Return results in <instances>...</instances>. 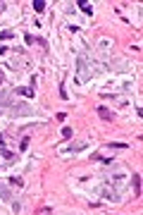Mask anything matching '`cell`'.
Masks as SVG:
<instances>
[{
  "instance_id": "6da1fadb",
  "label": "cell",
  "mask_w": 143,
  "mask_h": 215,
  "mask_svg": "<svg viewBox=\"0 0 143 215\" xmlns=\"http://www.w3.org/2000/svg\"><path fill=\"white\" fill-rule=\"evenodd\" d=\"M95 112H98V115H100V117H102V120H107V122H110V120H115V115H112V112H110V110H107V108H102V105H100V108H98V110H95Z\"/></svg>"
},
{
  "instance_id": "7a4b0ae2",
  "label": "cell",
  "mask_w": 143,
  "mask_h": 215,
  "mask_svg": "<svg viewBox=\"0 0 143 215\" xmlns=\"http://www.w3.org/2000/svg\"><path fill=\"white\" fill-rule=\"evenodd\" d=\"M79 7H81L86 14H93V7H91V2H86V0H79Z\"/></svg>"
},
{
  "instance_id": "3957f363",
  "label": "cell",
  "mask_w": 143,
  "mask_h": 215,
  "mask_svg": "<svg viewBox=\"0 0 143 215\" xmlns=\"http://www.w3.org/2000/svg\"><path fill=\"white\" fill-rule=\"evenodd\" d=\"M134 189H136V196H141V175H134Z\"/></svg>"
},
{
  "instance_id": "277c9868",
  "label": "cell",
  "mask_w": 143,
  "mask_h": 215,
  "mask_svg": "<svg viewBox=\"0 0 143 215\" xmlns=\"http://www.w3.org/2000/svg\"><path fill=\"white\" fill-rule=\"evenodd\" d=\"M34 10L36 12H43L45 10V0H34Z\"/></svg>"
},
{
  "instance_id": "5b68a950",
  "label": "cell",
  "mask_w": 143,
  "mask_h": 215,
  "mask_svg": "<svg viewBox=\"0 0 143 215\" xmlns=\"http://www.w3.org/2000/svg\"><path fill=\"white\" fill-rule=\"evenodd\" d=\"M17 93H24V96H29V98H31V96H34V91H31V88H17Z\"/></svg>"
},
{
  "instance_id": "8992f818",
  "label": "cell",
  "mask_w": 143,
  "mask_h": 215,
  "mask_svg": "<svg viewBox=\"0 0 143 215\" xmlns=\"http://www.w3.org/2000/svg\"><path fill=\"white\" fill-rule=\"evenodd\" d=\"M62 136H64V139H72V129L64 127V129H62Z\"/></svg>"
},
{
  "instance_id": "52a82bcc",
  "label": "cell",
  "mask_w": 143,
  "mask_h": 215,
  "mask_svg": "<svg viewBox=\"0 0 143 215\" xmlns=\"http://www.w3.org/2000/svg\"><path fill=\"white\" fill-rule=\"evenodd\" d=\"M12 36H14L12 31H2V36H0V38H2V41H7V38H12Z\"/></svg>"
},
{
  "instance_id": "ba28073f",
  "label": "cell",
  "mask_w": 143,
  "mask_h": 215,
  "mask_svg": "<svg viewBox=\"0 0 143 215\" xmlns=\"http://www.w3.org/2000/svg\"><path fill=\"white\" fill-rule=\"evenodd\" d=\"M0 84H2V74H0Z\"/></svg>"
}]
</instances>
